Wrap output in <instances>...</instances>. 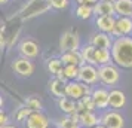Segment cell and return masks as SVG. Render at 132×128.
I'll list each match as a JSON object with an SVG mask.
<instances>
[{
    "label": "cell",
    "mask_w": 132,
    "mask_h": 128,
    "mask_svg": "<svg viewBox=\"0 0 132 128\" xmlns=\"http://www.w3.org/2000/svg\"><path fill=\"white\" fill-rule=\"evenodd\" d=\"M65 86L67 84L64 80H60L58 78H55L49 82V89H51V94L55 95V97H65Z\"/></svg>",
    "instance_id": "20"
},
{
    "label": "cell",
    "mask_w": 132,
    "mask_h": 128,
    "mask_svg": "<svg viewBox=\"0 0 132 128\" xmlns=\"http://www.w3.org/2000/svg\"><path fill=\"white\" fill-rule=\"evenodd\" d=\"M33 113L28 107H21V109L18 110V113H16V121L22 122V121H27L28 118H30V115Z\"/></svg>",
    "instance_id": "29"
},
{
    "label": "cell",
    "mask_w": 132,
    "mask_h": 128,
    "mask_svg": "<svg viewBox=\"0 0 132 128\" xmlns=\"http://www.w3.org/2000/svg\"><path fill=\"white\" fill-rule=\"evenodd\" d=\"M94 13H95V11H94V6H90V5H79L76 9V15L80 19H89Z\"/></svg>",
    "instance_id": "24"
},
{
    "label": "cell",
    "mask_w": 132,
    "mask_h": 128,
    "mask_svg": "<svg viewBox=\"0 0 132 128\" xmlns=\"http://www.w3.org/2000/svg\"><path fill=\"white\" fill-rule=\"evenodd\" d=\"M95 107L96 106H95V101H94L92 95H86V97H83L82 100L77 101V112L74 115H82L85 112H92Z\"/></svg>",
    "instance_id": "22"
},
{
    "label": "cell",
    "mask_w": 132,
    "mask_h": 128,
    "mask_svg": "<svg viewBox=\"0 0 132 128\" xmlns=\"http://www.w3.org/2000/svg\"><path fill=\"white\" fill-rule=\"evenodd\" d=\"M92 91H90L89 85H86L83 82H76V80H71V82H68L65 86V97H70L73 100H82L83 97L86 95H90Z\"/></svg>",
    "instance_id": "2"
},
{
    "label": "cell",
    "mask_w": 132,
    "mask_h": 128,
    "mask_svg": "<svg viewBox=\"0 0 132 128\" xmlns=\"http://www.w3.org/2000/svg\"><path fill=\"white\" fill-rule=\"evenodd\" d=\"M94 128H107V127H104L102 124H100V125H96V127H94Z\"/></svg>",
    "instance_id": "33"
},
{
    "label": "cell",
    "mask_w": 132,
    "mask_h": 128,
    "mask_svg": "<svg viewBox=\"0 0 132 128\" xmlns=\"http://www.w3.org/2000/svg\"><path fill=\"white\" fill-rule=\"evenodd\" d=\"M98 72H100V80H102L104 84H107V85H114V84H117L120 79V73L119 70L111 66V64H107V66H101V67L98 69Z\"/></svg>",
    "instance_id": "4"
},
{
    "label": "cell",
    "mask_w": 132,
    "mask_h": 128,
    "mask_svg": "<svg viewBox=\"0 0 132 128\" xmlns=\"http://www.w3.org/2000/svg\"><path fill=\"white\" fill-rule=\"evenodd\" d=\"M25 107H28L31 112H40V109H42V103H40L37 98L30 97V98L25 100Z\"/></svg>",
    "instance_id": "28"
},
{
    "label": "cell",
    "mask_w": 132,
    "mask_h": 128,
    "mask_svg": "<svg viewBox=\"0 0 132 128\" xmlns=\"http://www.w3.org/2000/svg\"><path fill=\"white\" fill-rule=\"evenodd\" d=\"M0 2H2V3H6L7 0H0Z\"/></svg>",
    "instance_id": "35"
},
{
    "label": "cell",
    "mask_w": 132,
    "mask_h": 128,
    "mask_svg": "<svg viewBox=\"0 0 132 128\" xmlns=\"http://www.w3.org/2000/svg\"><path fill=\"white\" fill-rule=\"evenodd\" d=\"M58 128H80V122L77 119H74L73 116H67V118H62L56 122Z\"/></svg>",
    "instance_id": "25"
},
{
    "label": "cell",
    "mask_w": 132,
    "mask_h": 128,
    "mask_svg": "<svg viewBox=\"0 0 132 128\" xmlns=\"http://www.w3.org/2000/svg\"><path fill=\"white\" fill-rule=\"evenodd\" d=\"M12 69L19 74V76H31L34 72V66L28 58H18L12 63Z\"/></svg>",
    "instance_id": "8"
},
{
    "label": "cell",
    "mask_w": 132,
    "mask_h": 128,
    "mask_svg": "<svg viewBox=\"0 0 132 128\" xmlns=\"http://www.w3.org/2000/svg\"><path fill=\"white\" fill-rule=\"evenodd\" d=\"M79 5H90V6H95L98 3V0H77Z\"/></svg>",
    "instance_id": "31"
},
{
    "label": "cell",
    "mask_w": 132,
    "mask_h": 128,
    "mask_svg": "<svg viewBox=\"0 0 132 128\" xmlns=\"http://www.w3.org/2000/svg\"><path fill=\"white\" fill-rule=\"evenodd\" d=\"M132 34V18L131 17H120L116 21L113 36L116 37H128Z\"/></svg>",
    "instance_id": "6"
},
{
    "label": "cell",
    "mask_w": 132,
    "mask_h": 128,
    "mask_svg": "<svg viewBox=\"0 0 132 128\" xmlns=\"http://www.w3.org/2000/svg\"><path fill=\"white\" fill-rule=\"evenodd\" d=\"M113 61L125 69H132V37H117L111 46Z\"/></svg>",
    "instance_id": "1"
},
{
    "label": "cell",
    "mask_w": 132,
    "mask_h": 128,
    "mask_svg": "<svg viewBox=\"0 0 132 128\" xmlns=\"http://www.w3.org/2000/svg\"><path fill=\"white\" fill-rule=\"evenodd\" d=\"M116 21L114 17L105 15V17H98L96 18V27L101 33H107V34H113L114 27H116Z\"/></svg>",
    "instance_id": "14"
},
{
    "label": "cell",
    "mask_w": 132,
    "mask_h": 128,
    "mask_svg": "<svg viewBox=\"0 0 132 128\" xmlns=\"http://www.w3.org/2000/svg\"><path fill=\"white\" fill-rule=\"evenodd\" d=\"M60 46L62 52H68V51H77L79 49V37L76 33L73 31H65L60 40Z\"/></svg>",
    "instance_id": "7"
},
{
    "label": "cell",
    "mask_w": 132,
    "mask_h": 128,
    "mask_svg": "<svg viewBox=\"0 0 132 128\" xmlns=\"http://www.w3.org/2000/svg\"><path fill=\"white\" fill-rule=\"evenodd\" d=\"M79 72H80V67H79V66H64L65 78L70 79V80L79 79Z\"/></svg>",
    "instance_id": "27"
},
{
    "label": "cell",
    "mask_w": 132,
    "mask_h": 128,
    "mask_svg": "<svg viewBox=\"0 0 132 128\" xmlns=\"http://www.w3.org/2000/svg\"><path fill=\"white\" fill-rule=\"evenodd\" d=\"M7 122H9V121H7V115L2 112V115H0V124H2V127H6Z\"/></svg>",
    "instance_id": "32"
},
{
    "label": "cell",
    "mask_w": 132,
    "mask_h": 128,
    "mask_svg": "<svg viewBox=\"0 0 132 128\" xmlns=\"http://www.w3.org/2000/svg\"><path fill=\"white\" fill-rule=\"evenodd\" d=\"M100 79V72L95 69L94 64H86L80 66V72H79V80L83 82L86 85H94Z\"/></svg>",
    "instance_id": "3"
},
{
    "label": "cell",
    "mask_w": 132,
    "mask_h": 128,
    "mask_svg": "<svg viewBox=\"0 0 132 128\" xmlns=\"http://www.w3.org/2000/svg\"><path fill=\"white\" fill-rule=\"evenodd\" d=\"M94 11L98 17H105V15H110L113 17L116 13V9H114V2H110V0H101L98 2L95 6H94Z\"/></svg>",
    "instance_id": "15"
},
{
    "label": "cell",
    "mask_w": 132,
    "mask_h": 128,
    "mask_svg": "<svg viewBox=\"0 0 132 128\" xmlns=\"http://www.w3.org/2000/svg\"><path fill=\"white\" fill-rule=\"evenodd\" d=\"M101 124L107 128H123L125 125V119L119 112L111 110V112H105L101 116Z\"/></svg>",
    "instance_id": "5"
},
{
    "label": "cell",
    "mask_w": 132,
    "mask_h": 128,
    "mask_svg": "<svg viewBox=\"0 0 132 128\" xmlns=\"http://www.w3.org/2000/svg\"><path fill=\"white\" fill-rule=\"evenodd\" d=\"M60 109L64 112V113H67V115H74L76 112H77V101L76 100H73V98L70 97H62L60 98Z\"/></svg>",
    "instance_id": "21"
},
{
    "label": "cell",
    "mask_w": 132,
    "mask_h": 128,
    "mask_svg": "<svg viewBox=\"0 0 132 128\" xmlns=\"http://www.w3.org/2000/svg\"><path fill=\"white\" fill-rule=\"evenodd\" d=\"M73 118L77 119L85 128H94L101 124V118H98L94 112H85L82 115H73Z\"/></svg>",
    "instance_id": "10"
},
{
    "label": "cell",
    "mask_w": 132,
    "mask_h": 128,
    "mask_svg": "<svg viewBox=\"0 0 132 128\" xmlns=\"http://www.w3.org/2000/svg\"><path fill=\"white\" fill-rule=\"evenodd\" d=\"M90 45H94L95 48L110 49L113 46V42H111V39H110V34H107V33H96V34L92 36Z\"/></svg>",
    "instance_id": "17"
},
{
    "label": "cell",
    "mask_w": 132,
    "mask_h": 128,
    "mask_svg": "<svg viewBox=\"0 0 132 128\" xmlns=\"http://www.w3.org/2000/svg\"><path fill=\"white\" fill-rule=\"evenodd\" d=\"M62 69H64V64H62L61 58H52V60L48 61V70L52 74H55V76L60 73Z\"/></svg>",
    "instance_id": "26"
},
{
    "label": "cell",
    "mask_w": 132,
    "mask_h": 128,
    "mask_svg": "<svg viewBox=\"0 0 132 128\" xmlns=\"http://www.w3.org/2000/svg\"><path fill=\"white\" fill-rule=\"evenodd\" d=\"M2 128H15V127H11V125H6V127H2Z\"/></svg>",
    "instance_id": "34"
},
{
    "label": "cell",
    "mask_w": 132,
    "mask_h": 128,
    "mask_svg": "<svg viewBox=\"0 0 132 128\" xmlns=\"http://www.w3.org/2000/svg\"><path fill=\"white\" fill-rule=\"evenodd\" d=\"M114 9L120 17H132V0H114Z\"/></svg>",
    "instance_id": "18"
},
{
    "label": "cell",
    "mask_w": 132,
    "mask_h": 128,
    "mask_svg": "<svg viewBox=\"0 0 132 128\" xmlns=\"http://www.w3.org/2000/svg\"><path fill=\"white\" fill-rule=\"evenodd\" d=\"M92 98L95 101V106L98 109H107L110 106V92L104 88H96L92 91Z\"/></svg>",
    "instance_id": "9"
},
{
    "label": "cell",
    "mask_w": 132,
    "mask_h": 128,
    "mask_svg": "<svg viewBox=\"0 0 132 128\" xmlns=\"http://www.w3.org/2000/svg\"><path fill=\"white\" fill-rule=\"evenodd\" d=\"M126 103L125 94L120 89H111L110 91V107L113 109H122Z\"/></svg>",
    "instance_id": "19"
},
{
    "label": "cell",
    "mask_w": 132,
    "mask_h": 128,
    "mask_svg": "<svg viewBox=\"0 0 132 128\" xmlns=\"http://www.w3.org/2000/svg\"><path fill=\"white\" fill-rule=\"evenodd\" d=\"M110 2H114V0H110Z\"/></svg>",
    "instance_id": "36"
},
{
    "label": "cell",
    "mask_w": 132,
    "mask_h": 128,
    "mask_svg": "<svg viewBox=\"0 0 132 128\" xmlns=\"http://www.w3.org/2000/svg\"><path fill=\"white\" fill-rule=\"evenodd\" d=\"M95 49H96V48L94 46V45H86V46H83V48H82L80 54H82V57H83V61L86 63V64H94V66H95V61H94Z\"/></svg>",
    "instance_id": "23"
},
{
    "label": "cell",
    "mask_w": 132,
    "mask_h": 128,
    "mask_svg": "<svg viewBox=\"0 0 132 128\" xmlns=\"http://www.w3.org/2000/svg\"><path fill=\"white\" fill-rule=\"evenodd\" d=\"M49 119L40 112H33L27 119V128H48Z\"/></svg>",
    "instance_id": "13"
},
{
    "label": "cell",
    "mask_w": 132,
    "mask_h": 128,
    "mask_svg": "<svg viewBox=\"0 0 132 128\" xmlns=\"http://www.w3.org/2000/svg\"><path fill=\"white\" fill-rule=\"evenodd\" d=\"M111 60H113L111 49H105V48H96L95 49V55H94L95 66H107V64H110Z\"/></svg>",
    "instance_id": "16"
},
{
    "label": "cell",
    "mask_w": 132,
    "mask_h": 128,
    "mask_svg": "<svg viewBox=\"0 0 132 128\" xmlns=\"http://www.w3.org/2000/svg\"><path fill=\"white\" fill-rule=\"evenodd\" d=\"M19 52L21 55L24 57V58H34L39 55V45H37L34 40H30V39H27L24 42H21L19 45Z\"/></svg>",
    "instance_id": "11"
},
{
    "label": "cell",
    "mask_w": 132,
    "mask_h": 128,
    "mask_svg": "<svg viewBox=\"0 0 132 128\" xmlns=\"http://www.w3.org/2000/svg\"><path fill=\"white\" fill-rule=\"evenodd\" d=\"M51 6L55 9H65L68 6V0H51Z\"/></svg>",
    "instance_id": "30"
},
{
    "label": "cell",
    "mask_w": 132,
    "mask_h": 128,
    "mask_svg": "<svg viewBox=\"0 0 132 128\" xmlns=\"http://www.w3.org/2000/svg\"><path fill=\"white\" fill-rule=\"evenodd\" d=\"M61 61L64 66H83L85 61L83 57L79 51H68V52H62L61 55Z\"/></svg>",
    "instance_id": "12"
}]
</instances>
